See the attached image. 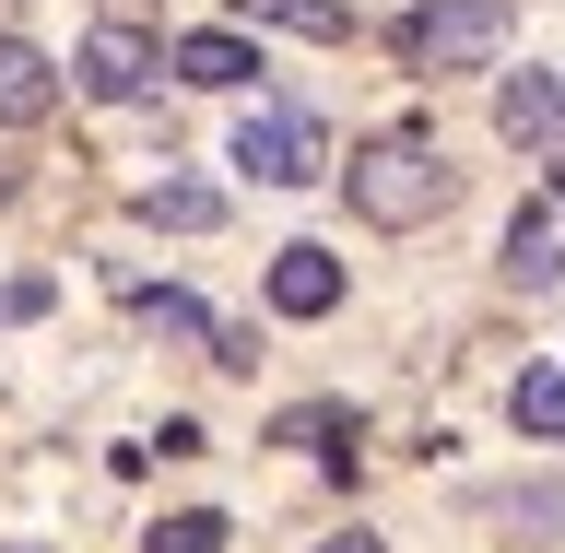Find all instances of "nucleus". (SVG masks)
Returning a JSON list of instances; mask_svg holds the SVG:
<instances>
[{
	"label": "nucleus",
	"instance_id": "6e6552de",
	"mask_svg": "<svg viewBox=\"0 0 565 553\" xmlns=\"http://www.w3.org/2000/svg\"><path fill=\"white\" fill-rule=\"evenodd\" d=\"M494 272L519 283V295H542V283H565V224H554L542 201H530L519 224H507V259H494Z\"/></svg>",
	"mask_w": 565,
	"mask_h": 553
},
{
	"label": "nucleus",
	"instance_id": "f3484780",
	"mask_svg": "<svg viewBox=\"0 0 565 553\" xmlns=\"http://www.w3.org/2000/svg\"><path fill=\"white\" fill-rule=\"evenodd\" d=\"M330 553H377V542H365V530H353V542H330Z\"/></svg>",
	"mask_w": 565,
	"mask_h": 553
},
{
	"label": "nucleus",
	"instance_id": "0eeeda50",
	"mask_svg": "<svg viewBox=\"0 0 565 553\" xmlns=\"http://www.w3.org/2000/svg\"><path fill=\"white\" fill-rule=\"evenodd\" d=\"M271 307L282 318H330L342 307V259H330V247H282L271 259Z\"/></svg>",
	"mask_w": 565,
	"mask_h": 553
},
{
	"label": "nucleus",
	"instance_id": "1a4fd4ad",
	"mask_svg": "<svg viewBox=\"0 0 565 553\" xmlns=\"http://www.w3.org/2000/svg\"><path fill=\"white\" fill-rule=\"evenodd\" d=\"M47 106H60V71L35 60L24 35H0V130H35Z\"/></svg>",
	"mask_w": 565,
	"mask_h": 553
},
{
	"label": "nucleus",
	"instance_id": "dca6fc26",
	"mask_svg": "<svg viewBox=\"0 0 565 553\" xmlns=\"http://www.w3.org/2000/svg\"><path fill=\"white\" fill-rule=\"evenodd\" d=\"M35 307H47V283H35V272H24V283H0V330H12V318H35Z\"/></svg>",
	"mask_w": 565,
	"mask_h": 553
},
{
	"label": "nucleus",
	"instance_id": "20e7f679",
	"mask_svg": "<svg viewBox=\"0 0 565 553\" xmlns=\"http://www.w3.org/2000/svg\"><path fill=\"white\" fill-rule=\"evenodd\" d=\"M153 71H166V47H153L141 24H95V35H83V60H71V83L106 95V106H130V95H153Z\"/></svg>",
	"mask_w": 565,
	"mask_h": 553
},
{
	"label": "nucleus",
	"instance_id": "39448f33",
	"mask_svg": "<svg viewBox=\"0 0 565 553\" xmlns=\"http://www.w3.org/2000/svg\"><path fill=\"white\" fill-rule=\"evenodd\" d=\"M166 71H177V83H201V95H236L247 71H259V47H247L236 24H201V35H177V47H166Z\"/></svg>",
	"mask_w": 565,
	"mask_h": 553
},
{
	"label": "nucleus",
	"instance_id": "6ab92c4d",
	"mask_svg": "<svg viewBox=\"0 0 565 553\" xmlns=\"http://www.w3.org/2000/svg\"><path fill=\"white\" fill-rule=\"evenodd\" d=\"M0 201H12V166H0Z\"/></svg>",
	"mask_w": 565,
	"mask_h": 553
},
{
	"label": "nucleus",
	"instance_id": "9d476101",
	"mask_svg": "<svg viewBox=\"0 0 565 553\" xmlns=\"http://www.w3.org/2000/svg\"><path fill=\"white\" fill-rule=\"evenodd\" d=\"M141 224L201 236V224H224V189H201V177H153V189H141Z\"/></svg>",
	"mask_w": 565,
	"mask_h": 553
},
{
	"label": "nucleus",
	"instance_id": "a211bd4d",
	"mask_svg": "<svg viewBox=\"0 0 565 553\" xmlns=\"http://www.w3.org/2000/svg\"><path fill=\"white\" fill-rule=\"evenodd\" d=\"M0 553H47V542H0Z\"/></svg>",
	"mask_w": 565,
	"mask_h": 553
},
{
	"label": "nucleus",
	"instance_id": "f03ea898",
	"mask_svg": "<svg viewBox=\"0 0 565 553\" xmlns=\"http://www.w3.org/2000/svg\"><path fill=\"white\" fill-rule=\"evenodd\" d=\"M507 0H424L413 24H401V71H424V83H448V71H494L507 60Z\"/></svg>",
	"mask_w": 565,
	"mask_h": 553
},
{
	"label": "nucleus",
	"instance_id": "f257e3e1",
	"mask_svg": "<svg viewBox=\"0 0 565 553\" xmlns=\"http://www.w3.org/2000/svg\"><path fill=\"white\" fill-rule=\"evenodd\" d=\"M448 201H459V166H448L424 130H388V141H365V153H353V212H365V224H388V236L436 224Z\"/></svg>",
	"mask_w": 565,
	"mask_h": 553
},
{
	"label": "nucleus",
	"instance_id": "7ed1b4c3",
	"mask_svg": "<svg viewBox=\"0 0 565 553\" xmlns=\"http://www.w3.org/2000/svg\"><path fill=\"white\" fill-rule=\"evenodd\" d=\"M236 166L259 177V189H307V177H330V130H318L307 106H259L236 130Z\"/></svg>",
	"mask_w": 565,
	"mask_h": 553
},
{
	"label": "nucleus",
	"instance_id": "2eb2a0df",
	"mask_svg": "<svg viewBox=\"0 0 565 553\" xmlns=\"http://www.w3.org/2000/svg\"><path fill=\"white\" fill-rule=\"evenodd\" d=\"M141 553H224V519H212V507H189V519L141 530Z\"/></svg>",
	"mask_w": 565,
	"mask_h": 553
},
{
	"label": "nucleus",
	"instance_id": "4468645a",
	"mask_svg": "<svg viewBox=\"0 0 565 553\" xmlns=\"http://www.w3.org/2000/svg\"><path fill=\"white\" fill-rule=\"evenodd\" d=\"M483 519H507V530H565V483H542V494H483Z\"/></svg>",
	"mask_w": 565,
	"mask_h": 553
},
{
	"label": "nucleus",
	"instance_id": "f8f14e48",
	"mask_svg": "<svg viewBox=\"0 0 565 553\" xmlns=\"http://www.w3.org/2000/svg\"><path fill=\"white\" fill-rule=\"evenodd\" d=\"M507 413H519L530 436H554V448H565V377H554V365H530V377L507 389Z\"/></svg>",
	"mask_w": 565,
	"mask_h": 553
},
{
	"label": "nucleus",
	"instance_id": "aec40b11",
	"mask_svg": "<svg viewBox=\"0 0 565 553\" xmlns=\"http://www.w3.org/2000/svg\"><path fill=\"white\" fill-rule=\"evenodd\" d=\"M554 189H565V166H554Z\"/></svg>",
	"mask_w": 565,
	"mask_h": 553
},
{
	"label": "nucleus",
	"instance_id": "423d86ee",
	"mask_svg": "<svg viewBox=\"0 0 565 553\" xmlns=\"http://www.w3.org/2000/svg\"><path fill=\"white\" fill-rule=\"evenodd\" d=\"M494 130L507 141H565V83L554 71H507L494 83Z\"/></svg>",
	"mask_w": 565,
	"mask_h": 553
},
{
	"label": "nucleus",
	"instance_id": "9b49d317",
	"mask_svg": "<svg viewBox=\"0 0 565 553\" xmlns=\"http://www.w3.org/2000/svg\"><path fill=\"white\" fill-rule=\"evenodd\" d=\"M247 12H259V24H282V35H318V47H342V35H353L342 0H247Z\"/></svg>",
	"mask_w": 565,
	"mask_h": 553
},
{
	"label": "nucleus",
	"instance_id": "ddd939ff",
	"mask_svg": "<svg viewBox=\"0 0 565 553\" xmlns=\"http://www.w3.org/2000/svg\"><path fill=\"white\" fill-rule=\"evenodd\" d=\"M271 436H282V448H330V471H353V448H342L353 424H342V413H330V401H307V413H282V424H271Z\"/></svg>",
	"mask_w": 565,
	"mask_h": 553
}]
</instances>
